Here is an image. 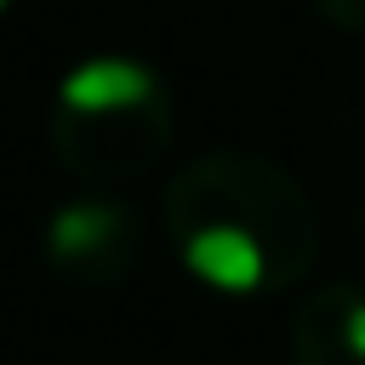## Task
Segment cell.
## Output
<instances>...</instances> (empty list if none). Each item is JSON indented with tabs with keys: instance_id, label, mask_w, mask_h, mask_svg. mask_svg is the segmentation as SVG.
Here are the masks:
<instances>
[{
	"instance_id": "cell-1",
	"label": "cell",
	"mask_w": 365,
	"mask_h": 365,
	"mask_svg": "<svg viewBox=\"0 0 365 365\" xmlns=\"http://www.w3.org/2000/svg\"><path fill=\"white\" fill-rule=\"evenodd\" d=\"M297 365H365V291H319L291 325Z\"/></svg>"
},
{
	"instance_id": "cell-2",
	"label": "cell",
	"mask_w": 365,
	"mask_h": 365,
	"mask_svg": "<svg viewBox=\"0 0 365 365\" xmlns=\"http://www.w3.org/2000/svg\"><path fill=\"white\" fill-rule=\"evenodd\" d=\"M148 91H154L148 68L120 63V57H97V63H80L63 80V108H74V114H125Z\"/></svg>"
},
{
	"instance_id": "cell-3",
	"label": "cell",
	"mask_w": 365,
	"mask_h": 365,
	"mask_svg": "<svg viewBox=\"0 0 365 365\" xmlns=\"http://www.w3.org/2000/svg\"><path fill=\"white\" fill-rule=\"evenodd\" d=\"M120 228H125V217L114 205H63L46 228V245L57 262H86V257L108 251Z\"/></svg>"
},
{
	"instance_id": "cell-4",
	"label": "cell",
	"mask_w": 365,
	"mask_h": 365,
	"mask_svg": "<svg viewBox=\"0 0 365 365\" xmlns=\"http://www.w3.org/2000/svg\"><path fill=\"white\" fill-rule=\"evenodd\" d=\"M0 11H6V0H0Z\"/></svg>"
}]
</instances>
